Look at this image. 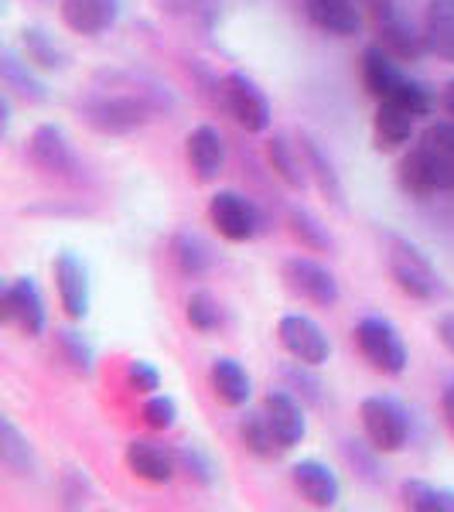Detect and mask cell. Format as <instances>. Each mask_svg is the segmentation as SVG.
<instances>
[{"mask_svg":"<svg viewBox=\"0 0 454 512\" xmlns=\"http://www.w3.org/2000/svg\"><path fill=\"white\" fill-rule=\"evenodd\" d=\"M0 79H4V93H11L14 99H24L31 106H41L52 99V89L41 79V69H35L18 45H4L0 48Z\"/></svg>","mask_w":454,"mask_h":512,"instance_id":"19","label":"cell"},{"mask_svg":"<svg viewBox=\"0 0 454 512\" xmlns=\"http://www.w3.org/2000/svg\"><path fill=\"white\" fill-rule=\"evenodd\" d=\"M369 18H373L376 38L383 48H390L400 62H420L427 55V41L424 31L403 14L400 0H376L366 7Z\"/></svg>","mask_w":454,"mask_h":512,"instance_id":"11","label":"cell"},{"mask_svg":"<svg viewBox=\"0 0 454 512\" xmlns=\"http://www.w3.org/2000/svg\"><path fill=\"white\" fill-rule=\"evenodd\" d=\"M420 137H427L434 144V151L441 154L444 168H448V195H454V120H437L424 130Z\"/></svg>","mask_w":454,"mask_h":512,"instance_id":"41","label":"cell"},{"mask_svg":"<svg viewBox=\"0 0 454 512\" xmlns=\"http://www.w3.org/2000/svg\"><path fill=\"white\" fill-rule=\"evenodd\" d=\"M168 253H171L175 270L188 280L212 274V267H216V253H212V246L205 243L198 233H192V229H178L168 243Z\"/></svg>","mask_w":454,"mask_h":512,"instance_id":"28","label":"cell"},{"mask_svg":"<svg viewBox=\"0 0 454 512\" xmlns=\"http://www.w3.org/2000/svg\"><path fill=\"white\" fill-rule=\"evenodd\" d=\"M59 14L72 35L103 38L117 28L123 0H59Z\"/></svg>","mask_w":454,"mask_h":512,"instance_id":"17","label":"cell"},{"mask_svg":"<svg viewBox=\"0 0 454 512\" xmlns=\"http://www.w3.org/2000/svg\"><path fill=\"white\" fill-rule=\"evenodd\" d=\"M96 499V485L93 478H89L86 468H62L59 472V502L62 509H89Z\"/></svg>","mask_w":454,"mask_h":512,"instance_id":"39","label":"cell"},{"mask_svg":"<svg viewBox=\"0 0 454 512\" xmlns=\"http://www.w3.org/2000/svg\"><path fill=\"white\" fill-rule=\"evenodd\" d=\"M352 342L362 359L383 376H403L410 366V352H407V342H403L400 328L393 325L390 318L383 315H366L356 321L352 328Z\"/></svg>","mask_w":454,"mask_h":512,"instance_id":"4","label":"cell"},{"mask_svg":"<svg viewBox=\"0 0 454 512\" xmlns=\"http://www.w3.org/2000/svg\"><path fill=\"white\" fill-rule=\"evenodd\" d=\"M396 185L414 202H431L434 195L448 192V168L427 137H417L403 151L400 164H396Z\"/></svg>","mask_w":454,"mask_h":512,"instance_id":"5","label":"cell"},{"mask_svg":"<svg viewBox=\"0 0 454 512\" xmlns=\"http://www.w3.org/2000/svg\"><path fill=\"white\" fill-rule=\"evenodd\" d=\"M175 110V89L137 69H99L76 99L79 120L103 137H130Z\"/></svg>","mask_w":454,"mask_h":512,"instance_id":"1","label":"cell"},{"mask_svg":"<svg viewBox=\"0 0 454 512\" xmlns=\"http://www.w3.org/2000/svg\"><path fill=\"white\" fill-rule=\"evenodd\" d=\"M0 461L14 478H38L41 458L31 444V437L14 424L11 417H0Z\"/></svg>","mask_w":454,"mask_h":512,"instance_id":"26","label":"cell"},{"mask_svg":"<svg viewBox=\"0 0 454 512\" xmlns=\"http://www.w3.org/2000/svg\"><path fill=\"white\" fill-rule=\"evenodd\" d=\"M267 164L287 188H294V192H304V188L311 185L308 164H304V154H301V144H297V140H287L284 134L270 137L267 140Z\"/></svg>","mask_w":454,"mask_h":512,"instance_id":"30","label":"cell"},{"mask_svg":"<svg viewBox=\"0 0 454 512\" xmlns=\"http://www.w3.org/2000/svg\"><path fill=\"white\" fill-rule=\"evenodd\" d=\"M287 233L311 253H335L338 250L335 233L325 226V219L315 216L311 209H304V205H287Z\"/></svg>","mask_w":454,"mask_h":512,"instance_id":"31","label":"cell"},{"mask_svg":"<svg viewBox=\"0 0 454 512\" xmlns=\"http://www.w3.org/2000/svg\"><path fill=\"white\" fill-rule=\"evenodd\" d=\"M236 434H239V444H243V448L250 451L253 458H260V461H277L280 454H287L284 444H280L277 431L270 427V420H267V414H263V410H260V414L239 417Z\"/></svg>","mask_w":454,"mask_h":512,"instance_id":"32","label":"cell"},{"mask_svg":"<svg viewBox=\"0 0 454 512\" xmlns=\"http://www.w3.org/2000/svg\"><path fill=\"white\" fill-rule=\"evenodd\" d=\"M383 256H386V274L396 284V291L407 294L410 301L431 304L444 294V274L437 263L427 256L420 243L410 236L396 233V229H383Z\"/></svg>","mask_w":454,"mask_h":512,"instance_id":"2","label":"cell"},{"mask_svg":"<svg viewBox=\"0 0 454 512\" xmlns=\"http://www.w3.org/2000/svg\"><path fill=\"white\" fill-rule=\"evenodd\" d=\"M291 482L301 492V499L315 509H335L342 502V478L328 461L301 458L291 465Z\"/></svg>","mask_w":454,"mask_h":512,"instance_id":"16","label":"cell"},{"mask_svg":"<svg viewBox=\"0 0 454 512\" xmlns=\"http://www.w3.org/2000/svg\"><path fill=\"white\" fill-rule=\"evenodd\" d=\"M123 465L127 472L147 485H171L178 475V454L168 444L154 441V437H134L123 448Z\"/></svg>","mask_w":454,"mask_h":512,"instance_id":"14","label":"cell"},{"mask_svg":"<svg viewBox=\"0 0 454 512\" xmlns=\"http://www.w3.org/2000/svg\"><path fill=\"white\" fill-rule=\"evenodd\" d=\"M280 383H284V390H291L294 396H301L304 403H311V407H321L325 403V383L315 376V366H308V362H287V366H280Z\"/></svg>","mask_w":454,"mask_h":512,"instance_id":"38","label":"cell"},{"mask_svg":"<svg viewBox=\"0 0 454 512\" xmlns=\"http://www.w3.org/2000/svg\"><path fill=\"white\" fill-rule=\"evenodd\" d=\"M178 472L188 478L192 485H198V489H216L219 482V461L216 454H212L205 444L198 441H181L178 448Z\"/></svg>","mask_w":454,"mask_h":512,"instance_id":"33","label":"cell"},{"mask_svg":"<svg viewBox=\"0 0 454 512\" xmlns=\"http://www.w3.org/2000/svg\"><path fill=\"white\" fill-rule=\"evenodd\" d=\"M417 137V117L396 103H376L373 113V151L396 154L407 151Z\"/></svg>","mask_w":454,"mask_h":512,"instance_id":"23","label":"cell"},{"mask_svg":"<svg viewBox=\"0 0 454 512\" xmlns=\"http://www.w3.org/2000/svg\"><path fill=\"white\" fill-rule=\"evenodd\" d=\"M185 158L195 181H202V185L216 181L222 168H226V137H222V130L212 127V123H198L185 140Z\"/></svg>","mask_w":454,"mask_h":512,"instance_id":"21","label":"cell"},{"mask_svg":"<svg viewBox=\"0 0 454 512\" xmlns=\"http://www.w3.org/2000/svg\"><path fill=\"white\" fill-rule=\"evenodd\" d=\"M18 48L24 52V59L41 72H65L72 65L69 48H65L48 28H41V24H24L18 35Z\"/></svg>","mask_w":454,"mask_h":512,"instance_id":"25","label":"cell"},{"mask_svg":"<svg viewBox=\"0 0 454 512\" xmlns=\"http://www.w3.org/2000/svg\"><path fill=\"white\" fill-rule=\"evenodd\" d=\"M55 345H59L62 362L76 376H86L89 379V376L96 373L99 352H96L93 338L82 332V328H59V332H55Z\"/></svg>","mask_w":454,"mask_h":512,"instance_id":"34","label":"cell"},{"mask_svg":"<svg viewBox=\"0 0 454 512\" xmlns=\"http://www.w3.org/2000/svg\"><path fill=\"white\" fill-rule=\"evenodd\" d=\"M359 72H362V86H366V93L373 96L376 103H386V99H393L410 82L407 72L400 69V59H396L390 48L379 45V41H373V45L362 48Z\"/></svg>","mask_w":454,"mask_h":512,"instance_id":"18","label":"cell"},{"mask_svg":"<svg viewBox=\"0 0 454 512\" xmlns=\"http://www.w3.org/2000/svg\"><path fill=\"white\" fill-rule=\"evenodd\" d=\"M441 417L448 424V431L454 437V379H448V386L441 390Z\"/></svg>","mask_w":454,"mask_h":512,"instance_id":"44","label":"cell"},{"mask_svg":"<svg viewBox=\"0 0 454 512\" xmlns=\"http://www.w3.org/2000/svg\"><path fill=\"white\" fill-rule=\"evenodd\" d=\"M263 414H267L270 427L277 431L284 451H294L308 437V410H304V400L294 396L291 390H284V386H277V390L263 396Z\"/></svg>","mask_w":454,"mask_h":512,"instance_id":"20","label":"cell"},{"mask_svg":"<svg viewBox=\"0 0 454 512\" xmlns=\"http://www.w3.org/2000/svg\"><path fill=\"white\" fill-rule=\"evenodd\" d=\"M24 158L35 171L59 181H79L82 178V161L72 147L69 134L59 127V123H38L28 134V144H24Z\"/></svg>","mask_w":454,"mask_h":512,"instance_id":"7","label":"cell"},{"mask_svg":"<svg viewBox=\"0 0 454 512\" xmlns=\"http://www.w3.org/2000/svg\"><path fill=\"white\" fill-rule=\"evenodd\" d=\"M277 338L291 359L308 362V366H315V369H321L332 359V338H328V332L315 318L301 315V311H291V315H284L277 321Z\"/></svg>","mask_w":454,"mask_h":512,"instance_id":"13","label":"cell"},{"mask_svg":"<svg viewBox=\"0 0 454 512\" xmlns=\"http://www.w3.org/2000/svg\"><path fill=\"white\" fill-rule=\"evenodd\" d=\"M297 144H301L304 164H308L311 185L318 188L321 198H325L332 209L349 212V202H345V198H349V195H345V181H342V175H338L335 158L325 151V144H321L315 134H308V130H301V134H297Z\"/></svg>","mask_w":454,"mask_h":512,"instance_id":"15","label":"cell"},{"mask_svg":"<svg viewBox=\"0 0 454 512\" xmlns=\"http://www.w3.org/2000/svg\"><path fill=\"white\" fill-rule=\"evenodd\" d=\"M140 417H144V424L151 427V431H171V427L178 424V417H181V410H178V400L171 393H151L144 400V407H140Z\"/></svg>","mask_w":454,"mask_h":512,"instance_id":"40","label":"cell"},{"mask_svg":"<svg viewBox=\"0 0 454 512\" xmlns=\"http://www.w3.org/2000/svg\"><path fill=\"white\" fill-rule=\"evenodd\" d=\"M280 280L294 297H301L304 304L321 311H332L342 301V284H338L335 270L328 263L315 260V256H287L280 263Z\"/></svg>","mask_w":454,"mask_h":512,"instance_id":"6","label":"cell"},{"mask_svg":"<svg viewBox=\"0 0 454 512\" xmlns=\"http://www.w3.org/2000/svg\"><path fill=\"white\" fill-rule=\"evenodd\" d=\"M342 458L345 465L352 468V475L366 485H379L386 478V468H383V451L376 448L373 441H356V437H345L342 441Z\"/></svg>","mask_w":454,"mask_h":512,"instance_id":"35","label":"cell"},{"mask_svg":"<svg viewBox=\"0 0 454 512\" xmlns=\"http://www.w3.org/2000/svg\"><path fill=\"white\" fill-rule=\"evenodd\" d=\"M420 31L427 41V55L454 65V0H427Z\"/></svg>","mask_w":454,"mask_h":512,"instance_id":"27","label":"cell"},{"mask_svg":"<svg viewBox=\"0 0 454 512\" xmlns=\"http://www.w3.org/2000/svg\"><path fill=\"white\" fill-rule=\"evenodd\" d=\"M154 7L195 35H212L222 21V0H151Z\"/></svg>","mask_w":454,"mask_h":512,"instance_id":"29","label":"cell"},{"mask_svg":"<svg viewBox=\"0 0 454 512\" xmlns=\"http://www.w3.org/2000/svg\"><path fill=\"white\" fill-rule=\"evenodd\" d=\"M400 499L403 506L417 512H454V489L424 482V478H407L400 485Z\"/></svg>","mask_w":454,"mask_h":512,"instance_id":"36","label":"cell"},{"mask_svg":"<svg viewBox=\"0 0 454 512\" xmlns=\"http://www.w3.org/2000/svg\"><path fill=\"white\" fill-rule=\"evenodd\" d=\"M185 321L195 328L198 335H216L226 328V308L216 294L209 291H192L185 301Z\"/></svg>","mask_w":454,"mask_h":512,"instance_id":"37","label":"cell"},{"mask_svg":"<svg viewBox=\"0 0 454 512\" xmlns=\"http://www.w3.org/2000/svg\"><path fill=\"white\" fill-rule=\"evenodd\" d=\"M52 277L65 318L86 321L93 308V280H89V267L82 263V256L76 250H59L52 260Z\"/></svg>","mask_w":454,"mask_h":512,"instance_id":"12","label":"cell"},{"mask_svg":"<svg viewBox=\"0 0 454 512\" xmlns=\"http://www.w3.org/2000/svg\"><path fill=\"white\" fill-rule=\"evenodd\" d=\"M127 386L137 396H151L161 390V369L151 359H130L127 362Z\"/></svg>","mask_w":454,"mask_h":512,"instance_id":"42","label":"cell"},{"mask_svg":"<svg viewBox=\"0 0 454 512\" xmlns=\"http://www.w3.org/2000/svg\"><path fill=\"white\" fill-rule=\"evenodd\" d=\"M437 106L444 110V117H451V120H454V79H451V82H444L441 96H437Z\"/></svg>","mask_w":454,"mask_h":512,"instance_id":"45","label":"cell"},{"mask_svg":"<svg viewBox=\"0 0 454 512\" xmlns=\"http://www.w3.org/2000/svg\"><path fill=\"white\" fill-rule=\"evenodd\" d=\"M304 18L332 38H356L366 24L359 0H304Z\"/></svg>","mask_w":454,"mask_h":512,"instance_id":"22","label":"cell"},{"mask_svg":"<svg viewBox=\"0 0 454 512\" xmlns=\"http://www.w3.org/2000/svg\"><path fill=\"white\" fill-rule=\"evenodd\" d=\"M222 110L233 117L246 134H263L274 123V106H270L267 93L260 89V82L246 76L243 69L226 72L222 79Z\"/></svg>","mask_w":454,"mask_h":512,"instance_id":"9","label":"cell"},{"mask_svg":"<svg viewBox=\"0 0 454 512\" xmlns=\"http://www.w3.org/2000/svg\"><path fill=\"white\" fill-rule=\"evenodd\" d=\"M0 315H4V325L18 328L24 338L45 335L48 332V304H45V294H41L38 280L31 274L7 280L4 294H0Z\"/></svg>","mask_w":454,"mask_h":512,"instance_id":"10","label":"cell"},{"mask_svg":"<svg viewBox=\"0 0 454 512\" xmlns=\"http://www.w3.org/2000/svg\"><path fill=\"white\" fill-rule=\"evenodd\" d=\"M359 417H362V434H366L383 454H400L410 444L414 414H410V407L400 396H390V393L366 396L359 407Z\"/></svg>","mask_w":454,"mask_h":512,"instance_id":"3","label":"cell"},{"mask_svg":"<svg viewBox=\"0 0 454 512\" xmlns=\"http://www.w3.org/2000/svg\"><path fill=\"white\" fill-rule=\"evenodd\" d=\"M209 386L212 396L229 410H243L253 396V379L246 373V366L233 355H219L209 366Z\"/></svg>","mask_w":454,"mask_h":512,"instance_id":"24","label":"cell"},{"mask_svg":"<svg viewBox=\"0 0 454 512\" xmlns=\"http://www.w3.org/2000/svg\"><path fill=\"white\" fill-rule=\"evenodd\" d=\"M434 335H437V342L454 355V311H444V315L434 321Z\"/></svg>","mask_w":454,"mask_h":512,"instance_id":"43","label":"cell"},{"mask_svg":"<svg viewBox=\"0 0 454 512\" xmlns=\"http://www.w3.org/2000/svg\"><path fill=\"white\" fill-rule=\"evenodd\" d=\"M209 222L226 243H253L267 226L260 205L236 188H219L209 198Z\"/></svg>","mask_w":454,"mask_h":512,"instance_id":"8","label":"cell"}]
</instances>
